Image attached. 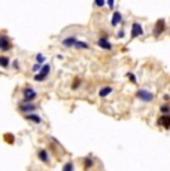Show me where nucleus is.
<instances>
[{"label": "nucleus", "instance_id": "25", "mask_svg": "<svg viewBox=\"0 0 170 171\" xmlns=\"http://www.w3.org/2000/svg\"><path fill=\"white\" fill-rule=\"evenodd\" d=\"M79 83H81V81H79V79H76V82L73 83V86H72V88H73V89H76L78 86H79Z\"/></svg>", "mask_w": 170, "mask_h": 171}, {"label": "nucleus", "instance_id": "19", "mask_svg": "<svg viewBox=\"0 0 170 171\" xmlns=\"http://www.w3.org/2000/svg\"><path fill=\"white\" fill-rule=\"evenodd\" d=\"M63 171H73V164L72 162H67L66 165L63 167Z\"/></svg>", "mask_w": 170, "mask_h": 171}, {"label": "nucleus", "instance_id": "20", "mask_svg": "<svg viewBox=\"0 0 170 171\" xmlns=\"http://www.w3.org/2000/svg\"><path fill=\"white\" fill-rule=\"evenodd\" d=\"M36 61H37L39 64H42V63L45 61V57H43L42 54H37V55H36Z\"/></svg>", "mask_w": 170, "mask_h": 171}, {"label": "nucleus", "instance_id": "10", "mask_svg": "<svg viewBox=\"0 0 170 171\" xmlns=\"http://www.w3.org/2000/svg\"><path fill=\"white\" fill-rule=\"evenodd\" d=\"M25 119H29V121H31V122H36V124H41V116H39L37 113H29L27 116H25Z\"/></svg>", "mask_w": 170, "mask_h": 171}, {"label": "nucleus", "instance_id": "12", "mask_svg": "<svg viewBox=\"0 0 170 171\" xmlns=\"http://www.w3.org/2000/svg\"><path fill=\"white\" fill-rule=\"evenodd\" d=\"M111 92H112V88H111V86H104V88H101V89H100L99 95H100L101 98H104V97H108Z\"/></svg>", "mask_w": 170, "mask_h": 171}, {"label": "nucleus", "instance_id": "8", "mask_svg": "<svg viewBox=\"0 0 170 171\" xmlns=\"http://www.w3.org/2000/svg\"><path fill=\"white\" fill-rule=\"evenodd\" d=\"M158 124L160 125H163L164 128H170V113H167V115H164L161 119L158 121Z\"/></svg>", "mask_w": 170, "mask_h": 171}, {"label": "nucleus", "instance_id": "11", "mask_svg": "<svg viewBox=\"0 0 170 171\" xmlns=\"http://www.w3.org/2000/svg\"><path fill=\"white\" fill-rule=\"evenodd\" d=\"M76 42L78 40H76L75 37H67V39H64V40H63V45L66 46V48H70V46H75Z\"/></svg>", "mask_w": 170, "mask_h": 171}, {"label": "nucleus", "instance_id": "21", "mask_svg": "<svg viewBox=\"0 0 170 171\" xmlns=\"http://www.w3.org/2000/svg\"><path fill=\"white\" fill-rule=\"evenodd\" d=\"M160 110H161L164 115H166V113H170V106H161V109H160Z\"/></svg>", "mask_w": 170, "mask_h": 171}, {"label": "nucleus", "instance_id": "15", "mask_svg": "<svg viewBox=\"0 0 170 171\" xmlns=\"http://www.w3.org/2000/svg\"><path fill=\"white\" fill-rule=\"evenodd\" d=\"M49 72H51V65H49V64H45L43 67L41 69V72H39V73H42V74L48 76V74H49Z\"/></svg>", "mask_w": 170, "mask_h": 171}, {"label": "nucleus", "instance_id": "6", "mask_svg": "<svg viewBox=\"0 0 170 171\" xmlns=\"http://www.w3.org/2000/svg\"><path fill=\"white\" fill-rule=\"evenodd\" d=\"M97 45L100 46V48H103V49H112V45H111V42L108 40L106 37H100L99 40H97Z\"/></svg>", "mask_w": 170, "mask_h": 171}, {"label": "nucleus", "instance_id": "16", "mask_svg": "<svg viewBox=\"0 0 170 171\" xmlns=\"http://www.w3.org/2000/svg\"><path fill=\"white\" fill-rule=\"evenodd\" d=\"M0 63H2V67H3V69H8L9 58H8V57H0Z\"/></svg>", "mask_w": 170, "mask_h": 171}, {"label": "nucleus", "instance_id": "5", "mask_svg": "<svg viewBox=\"0 0 170 171\" xmlns=\"http://www.w3.org/2000/svg\"><path fill=\"white\" fill-rule=\"evenodd\" d=\"M20 110L24 112V113H31L36 110V104H31V103H25V104H21L20 106Z\"/></svg>", "mask_w": 170, "mask_h": 171}, {"label": "nucleus", "instance_id": "18", "mask_svg": "<svg viewBox=\"0 0 170 171\" xmlns=\"http://www.w3.org/2000/svg\"><path fill=\"white\" fill-rule=\"evenodd\" d=\"M84 165L87 167V168H90V167H93V159H91V158L88 156V158H85L84 159Z\"/></svg>", "mask_w": 170, "mask_h": 171}, {"label": "nucleus", "instance_id": "27", "mask_svg": "<svg viewBox=\"0 0 170 171\" xmlns=\"http://www.w3.org/2000/svg\"><path fill=\"white\" fill-rule=\"evenodd\" d=\"M118 37H124V31H120L118 33Z\"/></svg>", "mask_w": 170, "mask_h": 171}, {"label": "nucleus", "instance_id": "17", "mask_svg": "<svg viewBox=\"0 0 170 171\" xmlns=\"http://www.w3.org/2000/svg\"><path fill=\"white\" fill-rule=\"evenodd\" d=\"M45 77H46V76L42 74V73H36V74H34V81H36V82H43Z\"/></svg>", "mask_w": 170, "mask_h": 171}, {"label": "nucleus", "instance_id": "7", "mask_svg": "<svg viewBox=\"0 0 170 171\" xmlns=\"http://www.w3.org/2000/svg\"><path fill=\"white\" fill-rule=\"evenodd\" d=\"M0 48H2V51H9L12 46H10V42L8 40V37L3 34L2 37H0Z\"/></svg>", "mask_w": 170, "mask_h": 171}, {"label": "nucleus", "instance_id": "24", "mask_svg": "<svg viewBox=\"0 0 170 171\" xmlns=\"http://www.w3.org/2000/svg\"><path fill=\"white\" fill-rule=\"evenodd\" d=\"M127 76H128V79H130V81H132L133 83H136V82H137V81H136V76H134L133 73H128Z\"/></svg>", "mask_w": 170, "mask_h": 171}, {"label": "nucleus", "instance_id": "1", "mask_svg": "<svg viewBox=\"0 0 170 171\" xmlns=\"http://www.w3.org/2000/svg\"><path fill=\"white\" fill-rule=\"evenodd\" d=\"M136 95H137V98H139V100L145 101V103H149V101H152V100H154V94H152V92H149V91H146V89H140V91H137Z\"/></svg>", "mask_w": 170, "mask_h": 171}, {"label": "nucleus", "instance_id": "23", "mask_svg": "<svg viewBox=\"0 0 170 171\" xmlns=\"http://www.w3.org/2000/svg\"><path fill=\"white\" fill-rule=\"evenodd\" d=\"M94 5L101 8V6H104V0H94Z\"/></svg>", "mask_w": 170, "mask_h": 171}, {"label": "nucleus", "instance_id": "22", "mask_svg": "<svg viewBox=\"0 0 170 171\" xmlns=\"http://www.w3.org/2000/svg\"><path fill=\"white\" fill-rule=\"evenodd\" d=\"M31 70H33L34 73H39V72H41V65H39V63L33 65V67H31Z\"/></svg>", "mask_w": 170, "mask_h": 171}, {"label": "nucleus", "instance_id": "2", "mask_svg": "<svg viewBox=\"0 0 170 171\" xmlns=\"http://www.w3.org/2000/svg\"><path fill=\"white\" fill-rule=\"evenodd\" d=\"M22 95H24V101H31V100H34L36 98V95H37V92L34 89H31V88H24V91H22Z\"/></svg>", "mask_w": 170, "mask_h": 171}, {"label": "nucleus", "instance_id": "26", "mask_svg": "<svg viewBox=\"0 0 170 171\" xmlns=\"http://www.w3.org/2000/svg\"><path fill=\"white\" fill-rule=\"evenodd\" d=\"M108 5H109V8L112 9V8H113V0H108Z\"/></svg>", "mask_w": 170, "mask_h": 171}, {"label": "nucleus", "instance_id": "13", "mask_svg": "<svg viewBox=\"0 0 170 171\" xmlns=\"http://www.w3.org/2000/svg\"><path fill=\"white\" fill-rule=\"evenodd\" d=\"M39 159H41L42 162H49L48 152H46V150H39Z\"/></svg>", "mask_w": 170, "mask_h": 171}, {"label": "nucleus", "instance_id": "14", "mask_svg": "<svg viewBox=\"0 0 170 171\" xmlns=\"http://www.w3.org/2000/svg\"><path fill=\"white\" fill-rule=\"evenodd\" d=\"M75 48H78V49H88V48H90V45H88L87 42H81V40H78V42H76V45H75Z\"/></svg>", "mask_w": 170, "mask_h": 171}, {"label": "nucleus", "instance_id": "9", "mask_svg": "<svg viewBox=\"0 0 170 171\" xmlns=\"http://www.w3.org/2000/svg\"><path fill=\"white\" fill-rule=\"evenodd\" d=\"M121 21H122V15L120 14V12H113V15H112V25L113 27H116Z\"/></svg>", "mask_w": 170, "mask_h": 171}, {"label": "nucleus", "instance_id": "4", "mask_svg": "<svg viewBox=\"0 0 170 171\" xmlns=\"http://www.w3.org/2000/svg\"><path fill=\"white\" fill-rule=\"evenodd\" d=\"M164 28H166V22L164 19H158L154 27V36H160L161 33H164Z\"/></svg>", "mask_w": 170, "mask_h": 171}, {"label": "nucleus", "instance_id": "3", "mask_svg": "<svg viewBox=\"0 0 170 171\" xmlns=\"http://www.w3.org/2000/svg\"><path fill=\"white\" fill-rule=\"evenodd\" d=\"M143 34V28H142V25L139 24V22H133V25H132V39H136V37H139V36H142Z\"/></svg>", "mask_w": 170, "mask_h": 171}]
</instances>
